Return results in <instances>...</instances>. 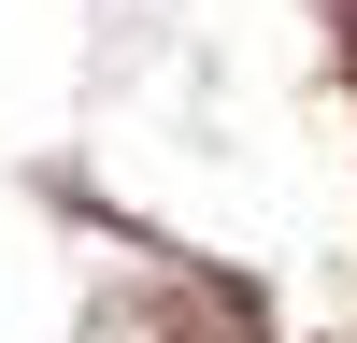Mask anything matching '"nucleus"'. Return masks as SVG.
<instances>
[{
	"instance_id": "f257e3e1",
	"label": "nucleus",
	"mask_w": 357,
	"mask_h": 343,
	"mask_svg": "<svg viewBox=\"0 0 357 343\" xmlns=\"http://www.w3.org/2000/svg\"><path fill=\"white\" fill-rule=\"evenodd\" d=\"M343 43H357V0H343Z\"/></svg>"
}]
</instances>
